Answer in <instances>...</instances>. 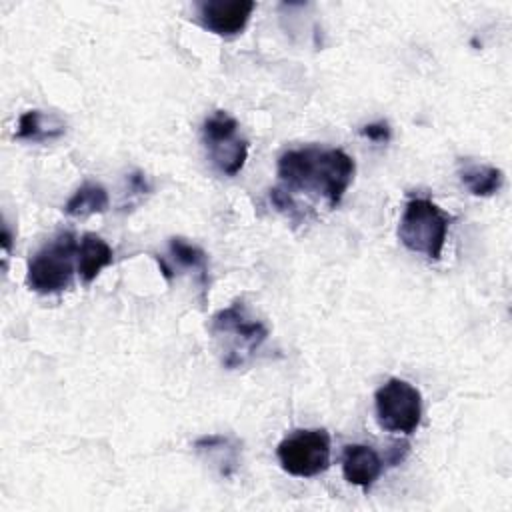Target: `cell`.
<instances>
[{"label":"cell","instance_id":"cell-1","mask_svg":"<svg viewBox=\"0 0 512 512\" xmlns=\"http://www.w3.org/2000/svg\"><path fill=\"white\" fill-rule=\"evenodd\" d=\"M354 158L340 148L302 146L280 154L276 176L278 186L270 190L272 204L294 218L296 202L306 196L322 202L326 210L336 208L354 180Z\"/></svg>","mask_w":512,"mask_h":512},{"label":"cell","instance_id":"cell-2","mask_svg":"<svg viewBox=\"0 0 512 512\" xmlns=\"http://www.w3.org/2000/svg\"><path fill=\"white\" fill-rule=\"evenodd\" d=\"M210 332L220 346L226 368L242 366L268 338V328L264 322L252 318L242 300L218 310L212 316Z\"/></svg>","mask_w":512,"mask_h":512},{"label":"cell","instance_id":"cell-3","mask_svg":"<svg viewBox=\"0 0 512 512\" xmlns=\"http://www.w3.org/2000/svg\"><path fill=\"white\" fill-rule=\"evenodd\" d=\"M454 216L444 212L430 198H412L406 202L398 222V238L410 250L430 260L442 256L448 228Z\"/></svg>","mask_w":512,"mask_h":512},{"label":"cell","instance_id":"cell-4","mask_svg":"<svg viewBox=\"0 0 512 512\" xmlns=\"http://www.w3.org/2000/svg\"><path fill=\"white\" fill-rule=\"evenodd\" d=\"M74 272H78V240L72 232H60L28 260L26 284L38 294H58L70 288Z\"/></svg>","mask_w":512,"mask_h":512},{"label":"cell","instance_id":"cell-5","mask_svg":"<svg viewBox=\"0 0 512 512\" xmlns=\"http://www.w3.org/2000/svg\"><path fill=\"white\" fill-rule=\"evenodd\" d=\"M276 456L290 476H318L330 466V434L324 428L294 430L278 444Z\"/></svg>","mask_w":512,"mask_h":512},{"label":"cell","instance_id":"cell-6","mask_svg":"<svg viewBox=\"0 0 512 512\" xmlns=\"http://www.w3.org/2000/svg\"><path fill=\"white\" fill-rule=\"evenodd\" d=\"M374 408L380 428L412 434L422 420V394L410 382L390 378L374 392Z\"/></svg>","mask_w":512,"mask_h":512},{"label":"cell","instance_id":"cell-7","mask_svg":"<svg viewBox=\"0 0 512 512\" xmlns=\"http://www.w3.org/2000/svg\"><path fill=\"white\" fill-rule=\"evenodd\" d=\"M202 140L212 164L226 176H236L246 158L248 142L238 138V122L224 110L212 112L202 124Z\"/></svg>","mask_w":512,"mask_h":512},{"label":"cell","instance_id":"cell-8","mask_svg":"<svg viewBox=\"0 0 512 512\" xmlns=\"http://www.w3.org/2000/svg\"><path fill=\"white\" fill-rule=\"evenodd\" d=\"M254 8L252 0H204L198 4V20L212 34L228 38L246 28Z\"/></svg>","mask_w":512,"mask_h":512},{"label":"cell","instance_id":"cell-9","mask_svg":"<svg viewBox=\"0 0 512 512\" xmlns=\"http://www.w3.org/2000/svg\"><path fill=\"white\" fill-rule=\"evenodd\" d=\"M384 462L378 452L366 444H348L342 452V474L346 482L370 488L382 474Z\"/></svg>","mask_w":512,"mask_h":512},{"label":"cell","instance_id":"cell-10","mask_svg":"<svg viewBox=\"0 0 512 512\" xmlns=\"http://www.w3.org/2000/svg\"><path fill=\"white\" fill-rule=\"evenodd\" d=\"M114 258L110 244L98 234L86 232L78 242V276L84 284L96 280L102 268H106Z\"/></svg>","mask_w":512,"mask_h":512},{"label":"cell","instance_id":"cell-11","mask_svg":"<svg viewBox=\"0 0 512 512\" xmlns=\"http://www.w3.org/2000/svg\"><path fill=\"white\" fill-rule=\"evenodd\" d=\"M64 124L54 114H42L40 110H28L18 120L16 138L20 140H32V142H44L54 140L64 134Z\"/></svg>","mask_w":512,"mask_h":512},{"label":"cell","instance_id":"cell-12","mask_svg":"<svg viewBox=\"0 0 512 512\" xmlns=\"http://www.w3.org/2000/svg\"><path fill=\"white\" fill-rule=\"evenodd\" d=\"M460 180L474 196H492L504 184V172L496 166L466 162L460 168Z\"/></svg>","mask_w":512,"mask_h":512},{"label":"cell","instance_id":"cell-13","mask_svg":"<svg viewBox=\"0 0 512 512\" xmlns=\"http://www.w3.org/2000/svg\"><path fill=\"white\" fill-rule=\"evenodd\" d=\"M110 198L104 186L96 184V182H86L82 184L72 196L70 200L64 204V212L68 216H90V214H102L108 210Z\"/></svg>","mask_w":512,"mask_h":512},{"label":"cell","instance_id":"cell-14","mask_svg":"<svg viewBox=\"0 0 512 512\" xmlns=\"http://www.w3.org/2000/svg\"><path fill=\"white\" fill-rule=\"evenodd\" d=\"M168 248H170V254L172 258L184 266V268H192L198 272V278H200V284L206 288L208 286V254L196 246V244H190L186 242L184 238L180 236H174L168 240Z\"/></svg>","mask_w":512,"mask_h":512},{"label":"cell","instance_id":"cell-15","mask_svg":"<svg viewBox=\"0 0 512 512\" xmlns=\"http://www.w3.org/2000/svg\"><path fill=\"white\" fill-rule=\"evenodd\" d=\"M360 134L366 136L372 142H388L390 140V126H388V122H372V124H366L360 130Z\"/></svg>","mask_w":512,"mask_h":512}]
</instances>
